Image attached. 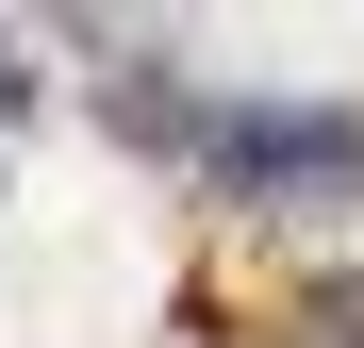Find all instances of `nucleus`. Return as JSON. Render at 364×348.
I'll list each match as a JSON object with an SVG mask.
<instances>
[{"label": "nucleus", "instance_id": "nucleus-1", "mask_svg": "<svg viewBox=\"0 0 364 348\" xmlns=\"http://www.w3.org/2000/svg\"><path fill=\"white\" fill-rule=\"evenodd\" d=\"M182 166L215 199H265V216L364 199V100H199V149Z\"/></svg>", "mask_w": 364, "mask_h": 348}, {"label": "nucleus", "instance_id": "nucleus-2", "mask_svg": "<svg viewBox=\"0 0 364 348\" xmlns=\"http://www.w3.org/2000/svg\"><path fill=\"white\" fill-rule=\"evenodd\" d=\"M298 332H364V282H315V299H298Z\"/></svg>", "mask_w": 364, "mask_h": 348}, {"label": "nucleus", "instance_id": "nucleus-3", "mask_svg": "<svg viewBox=\"0 0 364 348\" xmlns=\"http://www.w3.org/2000/svg\"><path fill=\"white\" fill-rule=\"evenodd\" d=\"M17 116H33V50L0 33V133H17Z\"/></svg>", "mask_w": 364, "mask_h": 348}]
</instances>
